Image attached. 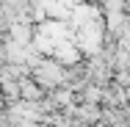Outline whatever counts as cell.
Masks as SVG:
<instances>
[{"instance_id":"1","label":"cell","mask_w":130,"mask_h":127,"mask_svg":"<svg viewBox=\"0 0 130 127\" xmlns=\"http://www.w3.org/2000/svg\"><path fill=\"white\" fill-rule=\"evenodd\" d=\"M44 94H47V91H44L30 75L20 77V100H25V102H42Z\"/></svg>"},{"instance_id":"2","label":"cell","mask_w":130,"mask_h":127,"mask_svg":"<svg viewBox=\"0 0 130 127\" xmlns=\"http://www.w3.org/2000/svg\"><path fill=\"white\" fill-rule=\"evenodd\" d=\"M111 61H113V72L116 69H130V52L127 50H116Z\"/></svg>"}]
</instances>
